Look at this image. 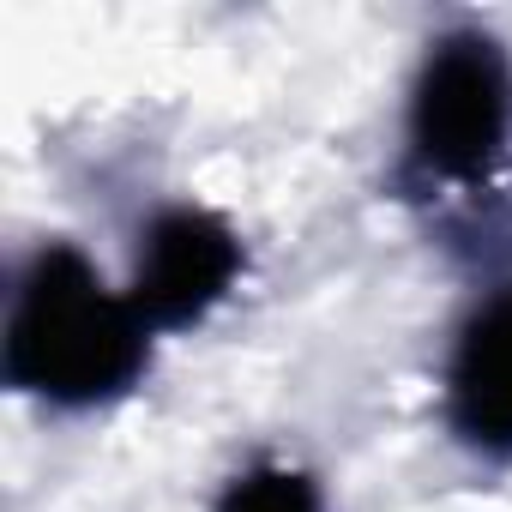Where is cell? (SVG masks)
<instances>
[{
  "label": "cell",
  "instance_id": "277c9868",
  "mask_svg": "<svg viewBox=\"0 0 512 512\" xmlns=\"http://www.w3.org/2000/svg\"><path fill=\"white\" fill-rule=\"evenodd\" d=\"M446 422L464 446L512 458V284L458 326L446 362Z\"/></svg>",
  "mask_w": 512,
  "mask_h": 512
},
{
  "label": "cell",
  "instance_id": "7a4b0ae2",
  "mask_svg": "<svg viewBox=\"0 0 512 512\" xmlns=\"http://www.w3.org/2000/svg\"><path fill=\"white\" fill-rule=\"evenodd\" d=\"M512 139V61L488 31H446L410 85V163L434 181H482Z\"/></svg>",
  "mask_w": 512,
  "mask_h": 512
},
{
  "label": "cell",
  "instance_id": "3957f363",
  "mask_svg": "<svg viewBox=\"0 0 512 512\" xmlns=\"http://www.w3.org/2000/svg\"><path fill=\"white\" fill-rule=\"evenodd\" d=\"M241 278V241L235 229L205 205H169L151 217L133 266V314L151 332L199 326Z\"/></svg>",
  "mask_w": 512,
  "mask_h": 512
},
{
  "label": "cell",
  "instance_id": "5b68a950",
  "mask_svg": "<svg viewBox=\"0 0 512 512\" xmlns=\"http://www.w3.org/2000/svg\"><path fill=\"white\" fill-rule=\"evenodd\" d=\"M217 512H326V506H320L314 476H302L290 464H247L223 488Z\"/></svg>",
  "mask_w": 512,
  "mask_h": 512
},
{
  "label": "cell",
  "instance_id": "6da1fadb",
  "mask_svg": "<svg viewBox=\"0 0 512 512\" xmlns=\"http://www.w3.org/2000/svg\"><path fill=\"white\" fill-rule=\"evenodd\" d=\"M145 356L151 326L97 278L79 247L49 241L25 260L0 338V374L13 392L55 410H91L121 398L145 374Z\"/></svg>",
  "mask_w": 512,
  "mask_h": 512
}]
</instances>
